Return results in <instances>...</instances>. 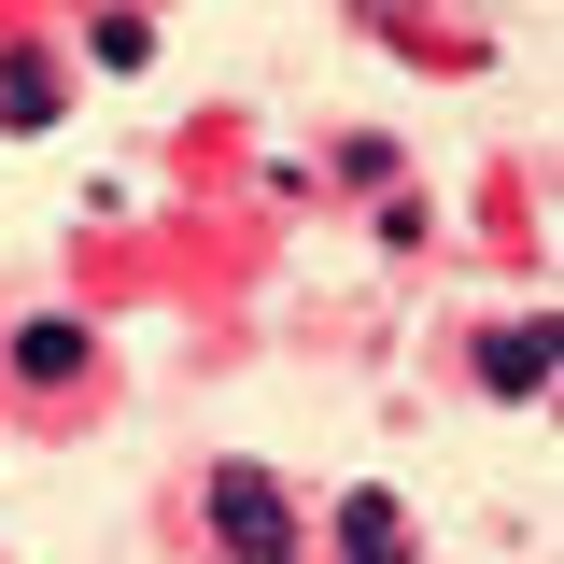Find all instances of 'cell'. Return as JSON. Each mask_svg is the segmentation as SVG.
<instances>
[{
    "label": "cell",
    "instance_id": "obj_5",
    "mask_svg": "<svg viewBox=\"0 0 564 564\" xmlns=\"http://www.w3.org/2000/svg\"><path fill=\"white\" fill-rule=\"evenodd\" d=\"M0 128H57V57H0Z\"/></svg>",
    "mask_w": 564,
    "mask_h": 564
},
{
    "label": "cell",
    "instance_id": "obj_1",
    "mask_svg": "<svg viewBox=\"0 0 564 564\" xmlns=\"http://www.w3.org/2000/svg\"><path fill=\"white\" fill-rule=\"evenodd\" d=\"M198 508H212V551H226V564H296V508H282L269 466H212Z\"/></svg>",
    "mask_w": 564,
    "mask_h": 564
},
{
    "label": "cell",
    "instance_id": "obj_2",
    "mask_svg": "<svg viewBox=\"0 0 564 564\" xmlns=\"http://www.w3.org/2000/svg\"><path fill=\"white\" fill-rule=\"evenodd\" d=\"M480 395H551V311L536 325H480Z\"/></svg>",
    "mask_w": 564,
    "mask_h": 564
},
{
    "label": "cell",
    "instance_id": "obj_3",
    "mask_svg": "<svg viewBox=\"0 0 564 564\" xmlns=\"http://www.w3.org/2000/svg\"><path fill=\"white\" fill-rule=\"evenodd\" d=\"M14 381H29V395L85 381V325H70V311H29V325H14Z\"/></svg>",
    "mask_w": 564,
    "mask_h": 564
},
{
    "label": "cell",
    "instance_id": "obj_4",
    "mask_svg": "<svg viewBox=\"0 0 564 564\" xmlns=\"http://www.w3.org/2000/svg\"><path fill=\"white\" fill-rule=\"evenodd\" d=\"M339 564H410V508L395 494H339Z\"/></svg>",
    "mask_w": 564,
    "mask_h": 564
}]
</instances>
